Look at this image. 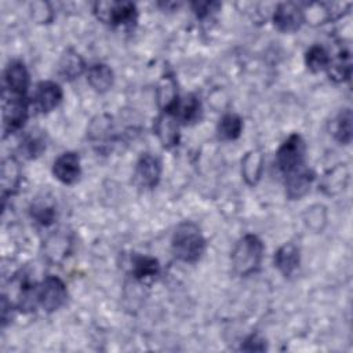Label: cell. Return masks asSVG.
Masks as SVG:
<instances>
[{
    "label": "cell",
    "instance_id": "22",
    "mask_svg": "<svg viewBox=\"0 0 353 353\" xmlns=\"http://www.w3.org/2000/svg\"><path fill=\"white\" fill-rule=\"evenodd\" d=\"M131 272L137 280L142 283L150 281L160 274V263L156 258L149 255H134Z\"/></svg>",
    "mask_w": 353,
    "mask_h": 353
},
{
    "label": "cell",
    "instance_id": "29",
    "mask_svg": "<svg viewBox=\"0 0 353 353\" xmlns=\"http://www.w3.org/2000/svg\"><path fill=\"white\" fill-rule=\"evenodd\" d=\"M190 6H192V10L196 14V17L200 19L210 17L212 12L218 11V8L221 7V4L216 1H194Z\"/></svg>",
    "mask_w": 353,
    "mask_h": 353
},
{
    "label": "cell",
    "instance_id": "15",
    "mask_svg": "<svg viewBox=\"0 0 353 353\" xmlns=\"http://www.w3.org/2000/svg\"><path fill=\"white\" fill-rule=\"evenodd\" d=\"M85 76L91 88L99 94L109 91L114 83L113 70L103 62L91 63L85 70Z\"/></svg>",
    "mask_w": 353,
    "mask_h": 353
},
{
    "label": "cell",
    "instance_id": "19",
    "mask_svg": "<svg viewBox=\"0 0 353 353\" xmlns=\"http://www.w3.org/2000/svg\"><path fill=\"white\" fill-rule=\"evenodd\" d=\"M112 119L109 116L101 114L91 121L88 127V138L92 145L98 148V150L108 146L109 141L112 142Z\"/></svg>",
    "mask_w": 353,
    "mask_h": 353
},
{
    "label": "cell",
    "instance_id": "11",
    "mask_svg": "<svg viewBox=\"0 0 353 353\" xmlns=\"http://www.w3.org/2000/svg\"><path fill=\"white\" fill-rule=\"evenodd\" d=\"M154 134L165 149H171L179 142V121L170 112H161L154 121Z\"/></svg>",
    "mask_w": 353,
    "mask_h": 353
},
{
    "label": "cell",
    "instance_id": "6",
    "mask_svg": "<svg viewBox=\"0 0 353 353\" xmlns=\"http://www.w3.org/2000/svg\"><path fill=\"white\" fill-rule=\"evenodd\" d=\"M95 17L112 26H125L137 22L138 10L130 1H99L94 4Z\"/></svg>",
    "mask_w": 353,
    "mask_h": 353
},
{
    "label": "cell",
    "instance_id": "24",
    "mask_svg": "<svg viewBox=\"0 0 353 353\" xmlns=\"http://www.w3.org/2000/svg\"><path fill=\"white\" fill-rule=\"evenodd\" d=\"M243 132V119L236 113H226L216 125L218 138L222 141H234Z\"/></svg>",
    "mask_w": 353,
    "mask_h": 353
},
{
    "label": "cell",
    "instance_id": "25",
    "mask_svg": "<svg viewBox=\"0 0 353 353\" xmlns=\"http://www.w3.org/2000/svg\"><path fill=\"white\" fill-rule=\"evenodd\" d=\"M331 132L336 142L349 145L352 141V110L349 108L341 110L331 124Z\"/></svg>",
    "mask_w": 353,
    "mask_h": 353
},
{
    "label": "cell",
    "instance_id": "1",
    "mask_svg": "<svg viewBox=\"0 0 353 353\" xmlns=\"http://www.w3.org/2000/svg\"><path fill=\"white\" fill-rule=\"evenodd\" d=\"M171 251L181 262L196 263L200 261L205 251V239L200 228L192 221L179 223L172 233Z\"/></svg>",
    "mask_w": 353,
    "mask_h": 353
},
{
    "label": "cell",
    "instance_id": "4",
    "mask_svg": "<svg viewBox=\"0 0 353 353\" xmlns=\"http://www.w3.org/2000/svg\"><path fill=\"white\" fill-rule=\"evenodd\" d=\"M68 299L66 284L58 276H47L34 285V306L41 307L46 313L61 309Z\"/></svg>",
    "mask_w": 353,
    "mask_h": 353
},
{
    "label": "cell",
    "instance_id": "17",
    "mask_svg": "<svg viewBox=\"0 0 353 353\" xmlns=\"http://www.w3.org/2000/svg\"><path fill=\"white\" fill-rule=\"evenodd\" d=\"M22 181V172L19 163L15 157H7L1 165V192L3 197L12 196L18 192Z\"/></svg>",
    "mask_w": 353,
    "mask_h": 353
},
{
    "label": "cell",
    "instance_id": "8",
    "mask_svg": "<svg viewBox=\"0 0 353 353\" xmlns=\"http://www.w3.org/2000/svg\"><path fill=\"white\" fill-rule=\"evenodd\" d=\"M161 161L152 153H142L135 164L134 182L143 189H153L159 185L161 178Z\"/></svg>",
    "mask_w": 353,
    "mask_h": 353
},
{
    "label": "cell",
    "instance_id": "3",
    "mask_svg": "<svg viewBox=\"0 0 353 353\" xmlns=\"http://www.w3.org/2000/svg\"><path fill=\"white\" fill-rule=\"evenodd\" d=\"M3 131L4 135L19 131L29 114L30 101L26 95L17 94L3 88Z\"/></svg>",
    "mask_w": 353,
    "mask_h": 353
},
{
    "label": "cell",
    "instance_id": "5",
    "mask_svg": "<svg viewBox=\"0 0 353 353\" xmlns=\"http://www.w3.org/2000/svg\"><path fill=\"white\" fill-rule=\"evenodd\" d=\"M306 143L298 132L291 134L276 152V164L283 175H287L305 165Z\"/></svg>",
    "mask_w": 353,
    "mask_h": 353
},
{
    "label": "cell",
    "instance_id": "30",
    "mask_svg": "<svg viewBox=\"0 0 353 353\" xmlns=\"http://www.w3.org/2000/svg\"><path fill=\"white\" fill-rule=\"evenodd\" d=\"M265 349H266L265 339L261 338L258 334H251L241 343V350H247V352H262Z\"/></svg>",
    "mask_w": 353,
    "mask_h": 353
},
{
    "label": "cell",
    "instance_id": "21",
    "mask_svg": "<svg viewBox=\"0 0 353 353\" xmlns=\"http://www.w3.org/2000/svg\"><path fill=\"white\" fill-rule=\"evenodd\" d=\"M84 70H87L85 68V62L81 58V55L74 51V50H68L59 59L58 63V74L63 79V80H74L77 79Z\"/></svg>",
    "mask_w": 353,
    "mask_h": 353
},
{
    "label": "cell",
    "instance_id": "18",
    "mask_svg": "<svg viewBox=\"0 0 353 353\" xmlns=\"http://www.w3.org/2000/svg\"><path fill=\"white\" fill-rule=\"evenodd\" d=\"M179 99L176 90V80L172 73H165L161 76L157 85V102L161 112H172Z\"/></svg>",
    "mask_w": 353,
    "mask_h": 353
},
{
    "label": "cell",
    "instance_id": "28",
    "mask_svg": "<svg viewBox=\"0 0 353 353\" xmlns=\"http://www.w3.org/2000/svg\"><path fill=\"white\" fill-rule=\"evenodd\" d=\"M44 150H46L44 137L37 132L28 134L19 145V153L22 154V157L29 160L39 157Z\"/></svg>",
    "mask_w": 353,
    "mask_h": 353
},
{
    "label": "cell",
    "instance_id": "2",
    "mask_svg": "<svg viewBox=\"0 0 353 353\" xmlns=\"http://www.w3.org/2000/svg\"><path fill=\"white\" fill-rule=\"evenodd\" d=\"M263 251V243L256 234H244L236 243L230 255L233 272L241 277L255 274L261 269Z\"/></svg>",
    "mask_w": 353,
    "mask_h": 353
},
{
    "label": "cell",
    "instance_id": "27",
    "mask_svg": "<svg viewBox=\"0 0 353 353\" xmlns=\"http://www.w3.org/2000/svg\"><path fill=\"white\" fill-rule=\"evenodd\" d=\"M30 215L37 223L43 226H48L55 221V216H57L55 205L48 199H39L32 204Z\"/></svg>",
    "mask_w": 353,
    "mask_h": 353
},
{
    "label": "cell",
    "instance_id": "14",
    "mask_svg": "<svg viewBox=\"0 0 353 353\" xmlns=\"http://www.w3.org/2000/svg\"><path fill=\"white\" fill-rule=\"evenodd\" d=\"M273 261H274V266L277 268V270L284 277H290L299 268V262H301L299 248L291 241L284 243L274 252Z\"/></svg>",
    "mask_w": 353,
    "mask_h": 353
},
{
    "label": "cell",
    "instance_id": "26",
    "mask_svg": "<svg viewBox=\"0 0 353 353\" xmlns=\"http://www.w3.org/2000/svg\"><path fill=\"white\" fill-rule=\"evenodd\" d=\"M330 59L331 57L328 51L320 44H313L312 47H309V50L305 54V65L313 73L327 70Z\"/></svg>",
    "mask_w": 353,
    "mask_h": 353
},
{
    "label": "cell",
    "instance_id": "13",
    "mask_svg": "<svg viewBox=\"0 0 353 353\" xmlns=\"http://www.w3.org/2000/svg\"><path fill=\"white\" fill-rule=\"evenodd\" d=\"M30 83L29 72L22 61H11L4 70V88L17 94L26 95Z\"/></svg>",
    "mask_w": 353,
    "mask_h": 353
},
{
    "label": "cell",
    "instance_id": "9",
    "mask_svg": "<svg viewBox=\"0 0 353 353\" xmlns=\"http://www.w3.org/2000/svg\"><path fill=\"white\" fill-rule=\"evenodd\" d=\"M272 21L277 30L283 33H292L305 22L303 8L294 1L280 3L273 12Z\"/></svg>",
    "mask_w": 353,
    "mask_h": 353
},
{
    "label": "cell",
    "instance_id": "10",
    "mask_svg": "<svg viewBox=\"0 0 353 353\" xmlns=\"http://www.w3.org/2000/svg\"><path fill=\"white\" fill-rule=\"evenodd\" d=\"M52 175L63 185H73L81 175L80 157L76 152H63L52 163Z\"/></svg>",
    "mask_w": 353,
    "mask_h": 353
},
{
    "label": "cell",
    "instance_id": "20",
    "mask_svg": "<svg viewBox=\"0 0 353 353\" xmlns=\"http://www.w3.org/2000/svg\"><path fill=\"white\" fill-rule=\"evenodd\" d=\"M263 171V154L259 149L250 150L241 160V174L247 185L255 186Z\"/></svg>",
    "mask_w": 353,
    "mask_h": 353
},
{
    "label": "cell",
    "instance_id": "16",
    "mask_svg": "<svg viewBox=\"0 0 353 353\" xmlns=\"http://www.w3.org/2000/svg\"><path fill=\"white\" fill-rule=\"evenodd\" d=\"M172 113L179 124H192L200 120L201 102L194 94H188L183 98L179 97Z\"/></svg>",
    "mask_w": 353,
    "mask_h": 353
},
{
    "label": "cell",
    "instance_id": "23",
    "mask_svg": "<svg viewBox=\"0 0 353 353\" xmlns=\"http://www.w3.org/2000/svg\"><path fill=\"white\" fill-rule=\"evenodd\" d=\"M327 73L331 80L336 83H342L350 79L352 74V62L349 50L342 48L334 58L330 59Z\"/></svg>",
    "mask_w": 353,
    "mask_h": 353
},
{
    "label": "cell",
    "instance_id": "12",
    "mask_svg": "<svg viewBox=\"0 0 353 353\" xmlns=\"http://www.w3.org/2000/svg\"><path fill=\"white\" fill-rule=\"evenodd\" d=\"M285 176V194L291 200H296L309 193L314 181V174L306 165L284 175Z\"/></svg>",
    "mask_w": 353,
    "mask_h": 353
},
{
    "label": "cell",
    "instance_id": "7",
    "mask_svg": "<svg viewBox=\"0 0 353 353\" xmlns=\"http://www.w3.org/2000/svg\"><path fill=\"white\" fill-rule=\"evenodd\" d=\"M63 91L62 87L51 80L40 81L34 85L33 94L30 97V106L39 113H48L54 110L62 101Z\"/></svg>",
    "mask_w": 353,
    "mask_h": 353
}]
</instances>
